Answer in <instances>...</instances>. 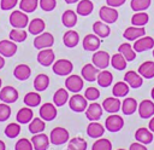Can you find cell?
I'll return each mask as SVG.
<instances>
[{
    "label": "cell",
    "instance_id": "59",
    "mask_svg": "<svg viewBox=\"0 0 154 150\" xmlns=\"http://www.w3.org/2000/svg\"><path fill=\"white\" fill-rule=\"evenodd\" d=\"M66 4H75V2H77V1H79V0H64Z\"/></svg>",
    "mask_w": 154,
    "mask_h": 150
},
{
    "label": "cell",
    "instance_id": "50",
    "mask_svg": "<svg viewBox=\"0 0 154 150\" xmlns=\"http://www.w3.org/2000/svg\"><path fill=\"white\" fill-rule=\"evenodd\" d=\"M11 116V106L7 103H0V122H5Z\"/></svg>",
    "mask_w": 154,
    "mask_h": 150
},
{
    "label": "cell",
    "instance_id": "1",
    "mask_svg": "<svg viewBox=\"0 0 154 150\" xmlns=\"http://www.w3.org/2000/svg\"><path fill=\"white\" fill-rule=\"evenodd\" d=\"M8 22L13 28L24 29L29 24V17H28V15L25 12H23L20 10H14L13 12H11Z\"/></svg>",
    "mask_w": 154,
    "mask_h": 150
},
{
    "label": "cell",
    "instance_id": "62",
    "mask_svg": "<svg viewBox=\"0 0 154 150\" xmlns=\"http://www.w3.org/2000/svg\"><path fill=\"white\" fill-rule=\"evenodd\" d=\"M153 57H154V47H153Z\"/></svg>",
    "mask_w": 154,
    "mask_h": 150
},
{
    "label": "cell",
    "instance_id": "7",
    "mask_svg": "<svg viewBox=\"0 0 154 150\" xmlns=\"http://www.w3.org/2000/svg\"><path fill=\"white\" fill-rule=\"evenodd\" d=\"M124 126V120L120 115H117V114H111L106 121H105V128L108 131V132H119Z\"/></svg>",
    "mask_w": 154,
    "mask_h": 150
},
{
    "label": "cell",
    "instance_id": "3",
    "mask_svg": "<svg viewBox=\"0 0 154 150\" xmlns=\"http://www.w3.org/2000/svg\"><path fill=\"white\" fill-rule=\"evenodd\" d=\"M69 139H70L69 131L66 128H64V127H54L51 131L49 140L54 145H63L66 142H69Z\"/></svg>",
    "mask_w": 154,
    "mask_h": 150
},
{
    "label": "cell",
    "instance_id": "47",
    "mask_svg": "<svg viewBox=\"0 0 154 150\" xmlns=\"http://www.w3.org/2000/svg\"><path fill=\"white\" fill-rule=\"evenodd\" d=\"M152 0H131L130 6L135 12H140V11H144L150 6Z\"/></svg>",
    "mask_w": 154,
    "mask_h": 150
},
{
    "label": "cell",
    "instance_id": "43",
    "mask_svg": "<svg viewBox=\"0 0 154 150\" xmlns=\"http://www.w3.org/2000/svg\"><path fill=\"white\" fill-rule=\"evenodd\" d=\"M149 21V16L146 12H136L132 17H131V24L135 27H144Z\"/></svg>",
    "mask_w": 154,
    "mask_h": 150
},
{
    "label": "cell",
    "instance_id": "60",
    "mask_svg": "<svg viewBox=\"0 0 154 150\" xmlns=\"http://www.w3.org/2000/svg\"><path fill=\"white\" fill-rule=\"evenodd\" d=\"M150 96H152V98H153V100H154V87H153L152 91H150Z\"/></svg>",
    "mask_w": 154,
    "mask_h": 150
},
{
    "label": "cell",
    "instance_id": "35",
    "mask_svg": "<svg viewBox=\"0 0 154 150\" xmlns=\"http://www.w3.org/2000/svg\"><path fill=\"white\" fill-rule=\"evenodd\" d=\"M29 132L31 134H37L45 131L46 128V122L45 120H42L41 117H34L30 122H29Z\"/></svg>",
    "mask_w": 154,
    "mask_h": 150
},
{
    "label": "cell",
    "instance_id": "57",
    "mask_svg": "<svg viewBox=\"0 0 154 150\" xmlns=\"http://www.w3.org/2000/svg\"><path fill=\"white\" fill-rule=\"evenodd\" d=\"M4 65H5V57H2L0 54V70L4 68Z\"/></svg>",
    "mask_w": 154,
    "mask_h": 150
},
{
    "label": "cell",
    "instance_id": "17",
    "mask_svg": "<svg viewBox=\"0 0 154 150\" xmlns=\"http://www.w3.org/2000/svg\"><path fill=\"white\" fill-rule=\"evenodd\" d=\"M103 112L102 105H100L99 103H90L87 109H85V116L89 121H97L101 119Z\"/></svg>",
    "mask_w": 154,
    "mask_h": 150
},
{
    "label": "cell",
    "instance_id": "10",
    "mask_svg": "<svg viewBox=\"0 0 154 150\" xmlns=\"http://www.w3.org/2000/svg\"><path fill=\"white\" fill-rule=\"evenodd\" d=\"M99 16H100L102 22H105L107 24H111V23H114L118 19V11L114 7H111V6L107 5V6H102L100 8Z\"/></svg>",
    "mask_w": 154,
    "mask_h": 150
},
{
    "label": "cell",
    "instance_id": "37",
    "mask_svg": "<svg viewBox=\"0 0 154 150\" xmlns=\"http://www.w3.org/2000/svg\"><path fill=\"white\" fill-rule=\"evenodd\" d=\"M61 22L66 28H72L77 23V13L72 10H66L61 16Z\"/></svg>",
    "mask_w": 154,
    "mask_h": 150
},
{
    "label": "cell",
    "instance_id": "26",
    "mask_svg": "<svg viewBox=\"0 0 154 150\" xmlns=\"http://www.w3.org/2000/svg\"><path fill=\"white\" fill-rule=\"evenodd\" d=\"M137 73L144 77V79H153L154 77V62L153 60H147V62H143L138 69H137Z\"/></svg>",
    "mask_w": 154,
    "mask_h": 150
},
{
    "label": "cell",
    "instance_id": "46",
    "mask_svg": "<svg viewBox=\"0 0 154 150\" xmlns=\"http://www.w3.org/2000/svg\"><path fill=\"white\" fill-rule=\"evenodd\" d=\"M19 133H20V125L18 122H11L5 127V135L10 139L18 137Z\"/></svg>",
    "mask_w": 154,
    "mask_h": 150
},
{
    "label": "cell",
    "instance_id": "33",
    "mask_svg": "<svg viewBox=\"0 0 154 150\" xmlns=\"http://www.w3.org/2000/svg\"><path fill=\"white\" fill-rule=\"evenodd\" d=\"M137 108H138V105H137L136 99L131 98V97H128L122 102V108L120 109L125 115H132L137 110Z\"/></svg>",
    "mask_w": 154,
    "mask_h": 150
},
{
    "label": "cell",
    "instance_id": "48",
    "mask_svg": "<svg viewBox=\"0 0 154 150\" xmlns=\"http://www.w3.org/2000/svg\"><path fill=\"white\" fill-rule=\"evenodd\" d=\"M91 150H112V143L106 138H99L94 142Z\"/></svg>",
    "mask_w": 154,
    "mask_h": 150
},
{
    "label": "cell",
    "instance_id": "12",
    "mask_svg": "<svg viewBox=\"0 0 154 150\" xmlns=\"http://www.w3.org/2000/svg\"><path fill=\"white\" fill-rule=\"evenodd\" d=\"M34 146V150H47L49 148L51 140L48 138L47 134L45 133H37V134H32V138L30 139Z\"/></svg>",
    "mask_w": 154,
    "mask_h": 150
},
{
    "label": "cell",
    "instance_id": "52",
    "mask_svg": "<svg viewBox=\"0 0 154 150\" xmlns=\"http://www.w3.org/2000/svg\"><path fill=\"white\" fill-rule=\"evenodd\" d=\"M38 5L42 11L45 12H51L57 6V0H38Z\"/></svg>",
    "mask_w": 154,
    "mask_h": 150
},
{
    "label": "cell",
    "instance_id": "24",
    "mask_svg": "<svg viewBox=\"0 0 154 150\" xmlns=\"http://www.w3.org/2000/svg\"><path fill=\"white\" fill-rule=\"evenodd\" d=\"M81 74H82L83 80H87V81H89V82H93V81L96 80V76H97V74H99V70H97V68H96L93 63H91V64L88 63V64H85V65L82 68Z\"/></svg>",
    "mask_w": 154,
    "mask_h": 150
},
{
    "label": "cell",
    "instance_id": "34",
    "mask_svg": "<svg viewBox=\"0 0 154 150\" xmlns=\"http://www.w3.org/2000/svg\"><path fill=\"white\" fill-rule=\"evenodd\" d=\"M118 52L122 53L124 56V58L128 60V62H131L136 58V52L134 50V47L129 44V42H124L122 45H119L118 47Z\"/></svg>",
    "mask_w": 154,
    "mask_h": 150
},
{
    "label": "cell",
    "instance_id": "18",
    "mask_svg": "<svg viewBox=\"0 0 154 150\" xmlns=\"http://www.w3.org/2000/svg\"><path fill=\"white\" fill-rule=\"evenodd\" d=\"M144 35H146L144 27H135V25H131V27L126 28L123 33V36L129 41H135V40L140 39Z\"/></svg>",
    "mask_w": 154,
    "mask_h": 150
},
{
    "label": "cell",
    "instance_id": "15",
    "mask_svg": "<svg viewBox=\"0 0 154 150\" xmlns=\"http://www.w3.org/2000/svg\"><path fill=\"white\" fill-rule=\"evenodd\" d=\"M83 48L85 51H90V52H95L99 50L100 45H101V40L97 35L95 34H88L84 36L83 39Z\"/></svg>",
    "mask_w": 154,
    "mask_h": 150
},
{
    "label": "cell",
    "instance_id": "19",
    "mask_svg": "<svg viewBox=\"0 0 154 150\" xmlns=\"http://www.w3.org/2000/svg\"><path fill=\"white\" fill-rule=\"evenodd\" d=\"M17 45L12 40H1L0 41V54L5 58H10L16 54L17 52Z\"/></svg>",
    "mask_w": 154,
    "mask_h": 150
},
{
    "label": "cell",
    "instance_id": "63",
    "mask_svg": "<svg viewBox=\"0 0 154 150\" xmlns=\"http://www.w3.org/2000/svg\"><path fill=\"white\" fill-rule=\"evenodd\" d=\"M117 150H125V149H117Z\"/></svg>",
    "mask_w": 154,
    "mask_h": 150
},
{
    "label": "cell",
    "instance_id": "5",
    "mask_svg": "<svg viewBox=\"0 0 154 150\" xmlns=\"http://www.w3.org/2000/svg\"><path fill=\"white\" fill-rule=\"evenodd\" d=\"M69 106L75 112H82V111H85L88 103L84 96L79 93H75L71 98H69Z\"/></svg>",
    "mask_w": 154,
    "mask_h": 150
},
{
    "label": "cell",
    "instance_id": "29",
    "mask_svg": "<svg viewBox=\"0 0 154 150\" xmlns=\"http://www.w3.org/2000/svg\"><path fill=\"white\" fill-rule=\"evenodd\" d=\"M45 28H46V23L41 18H34L28 24V31L32 35H38V34L43 33Z\"/></svg>",
    "mask_w": 154,
    "mask_h": 150
},
{
    "label": "cell",
    "instance_id": "49",
    "mask_svg": "<svg viewBox=\"0 0 154 150\" xmlns=\"http://www.w3.org/2000/svg\"><path fill=\"white\" fill-rule=\"evenodd\" d=\"M14 150H34V146H32L31 140L26 138H20L18 142H16Z\"/></svg>",
    "mask_w": 154,
    "mask_h": 150
},
{
    "label": "cell",
    "instance_id": "32",
    "mask_svg": "<svg viewBox=\"0 0 154 150\" xmlns=\"http://www.w3.org/2000/svg\"><path fill=\"white\" fill-rule=\"evenodd\" d=\"M69 100V92L66 88H58L53 96V103L55 106H63Z\"/></svg>",
    "mask_w": 154,
    "mask_h": 150
},
{
    "label": "cell",
    "instance_id": "31",
    "mask_svg": "<svg viewBox=\"0 0 154 150\" xmlns=\"http://www.w3.org/2000/svg\"><path fill=\"white\" fill-rule=\"evenodd\" d=\"M49 86V77L46 74H38L36 75V77L34 79V88L37 92H42L46 91Z\"/></svg>",
    "mask_w": 154,
    "mask_h": 150
},
{
    "label": "cell",
    "instance_id": "40",
    "mask_svg": "<svg viewBox=\"0 0 154 150\" xmlns=\"http://www.w3.org/2000/svg\"><path fill=\"white\" fill-rule=\"evenodd\" d=\"M88 143L82 137H75L69 140L66 150H87Z\"/></svg>",
    "mask_w": 154,
    "mask_h": 150
},
{
    "label": "cell",
    "instance_id": "9",
    "mask_svg": "<svg viewBox=\"0 0 154 150\" xmlns=\"http://www.w3.org/2000/svg\"><path fill=\"white\" fill-rule=\"evenodd\" d=\"M38 114H40V117L45 121H53L57 115H58V111H57V106L54 105V103H45L40 106V110H38Z\"/></svg>",
    "mask_w": 154,
    "mask_h": 150
},
{
    "label": "cell",
    "instance_id": "6",
    "mask_svg": "<svg viewBox=\"0 0 154 150\" xmlns=\"http://www.w3.org/2000/svg\"><path fill=\"white\" fill-rule=\"evenodd\" d=\"M91 62L97 69H106L111 64L109 53L106 51H95L91 57Z\"/></svg>",
    "mask_w": 154,
    "mask_h": 150
},
{
    "label": "cell",
    "instance_id": "11",
    "mask_svg": "<svg viewBox=\"0 0 154 150\" xmlns=\"http://www.w3.org/2000/svg\"><path fill=\"white\" fill-rule=\"evenodd\" d=\"M19 94H18V91L12 87V86H5V87H1L0 90V100L4 102V103H14L17 99H18Z\"/></svg>",
    "mask_w": 154,
    "mask_h": 150
},
{
    "label": "cell",
    "instance_id": "22",
    "mask_svg": "<svg viewBox=\"0 0 154 150\" xmlns=\"http://www.w3.org/2000/svg\"><path fill=\"white\" fill-rule=\"evenodd\" d=\"M105 126L96 122V121H90V123L87 126V134L90 137V138H94V139H99L105 133Z\"/></svg>",
    "mask_w": 154,
    "mask_h": 150
},
{
    "label": "cell",
    "instance_id": "36",
    "mask_svg": "<svg viewBox=\"0 0 154 150\" xmlns=\"http://www.w3.org/2000/svg\"><path fill=\"white\" fill-rule=\"evenodd\" d=\"M94 10V4L90 0H79L77 4V15L79 16H89Z\"/></svg>",
    "mask_w": 154,
    "mask_h": 150
},
{
    "label": "cell",
    "instance_id": "45",
    "mask_svg": "<svg viewBox=\"0 0 154 150\" xmlns=\"http://www.w3.org/2000/svg\"><path fill=\"white\" fill-rule=\"evenodd\" d=\"M38 6V0H20L19 1V8L20 11L25 13L34 12Z\"/></svg>",
    "mask_w": 154,
    "mask_h": 150
},
{
    "label": "cell",
    "instance_id": "13",
    "mask_svg": "<svg viewBox=\"0 0 154 150\" xmlns=\"http://www.w3.org/2000/svg\"><path fill=\"white\" fill-rule=\"evenodd\" d=\"M135 52H144L148 50H152L154 47V39L152 36H142L137 40H135V44L132 45Z\"/></svg>",
    "mask_w": 154,
    "mask_h": 150
},
{
    "label": "cell",
    "instance_id": "58",
    "mask_svg": "<svg viewBox=\"0 0 154 150\" xmlns=\"http://www.w3.org/2000/svg\"><path fill=\"white\" fill-rule=\"evenodd\" d=\"M0 150H6V145H5V142L0 140Z\"/></svg>",
    "mask_w": 154,
    "mask_h": 150
},
{
    "label": "cell",
    "instance_id": "28",
    "mask_svg": "<svg viewBox=\"0 0 154 150\" xmlns=\"http://www.w3.org/2000/svg\"><path fill=\"white\" fill-rule=\"evenodd\" d=\"M79 41V35L76 30H67L64 35H63V42L66 47L69 48H73L77 46Z\"/></svg>",
    "mask_w": 154,
    "mask_h": 150
},
{
    "label": "cell",
    "instance_id": "53",
    "mask_svg": "<svg viewBox=\"0 0 154 150\" xmlns=\"http://www.w3.org/2000/svg\"><path fill=\"white\" fill-rule=\"evenodd\" d=\"M18 4V0H1L0 1V8L2 11H10Z\"/></svg>",
    "mask_w": 154,
    "mask_h": 150
},
{
    "label": "cell",
    "instance_id": "23",
    "mask_svg": "<svg viewBox=\"0 0 154 150\" xmlns=\"http://www.w3.org/2000/svg\"><path fill=\"white\" fill-rule=\"evenodd\" d=\"M135 139L142 144H149L153 142V132L149 128L146 127H140L135 132Z\"/></svg>",
    "mask_w": 154,
    "mask_h": 150
},
{
    "label": "cell",
    "instance_id": "14",
    "mask_svg": "<svg viewBox=\"0 0 154 150\" xmlns=\"http://www.w3.org/2000/svg\"><path fill=\"white\" fill-rule=\"evenodd\" d=\"M37 62L43 67H49L55 62V54L52 48L40 50L37 53Z\"/></svg>",
    "mask_w": 154,
    "mask_h": 150
},
{
    "label": "cell",
    "instance_id": "39",
    "mask_svg": "<svg viewBox=\"0 0 154 150\" xmlns=\"http://www.w3.org/2000/svg\"><path fill=\"white\" fill-rule=\"evenodd\" d=\"M24 104L29 108H35V106H38L40 103H41V96L40 93L36 92H28L25 96H24V99H23Z\"/></svg>",
    "mask_w": 154,
    "mask_h": 150
},
{
    "label": "cell",
    "instance_id": "54",
    "mask_svg": "<svg viewBox=\"0 0 154 150\" xmlns=\"http://www.w3.org/2000/svg\"><path fill=\"white\" fill-rule=\"evenodd\" d=\"M129 150H148V149L146 148L144 144H142V143H140V142H135V143H132V144L130 145Z\"/></svg>",
    "mask_w": 154,
    "mask_h": 150
},
{
    "label": "cell",
    "instance_id": "27",
    "mask_svg": "<svg viewBox=\"0 0 154 150\" xmlns=\"http://www.w3.org/2000/svg\"><path fill=\"white\" fill-rule=\"evenodd\" d=\"M93 31L100 39H103V38H107L111 34V28L108 27L107 23H105L102 21H97L93 24Z\"/></svg>",
    "mask_w": 154,
    "mask_h": 150
},
{
    "label": "cell",
    "instance_id": "25",
    "mask_svg": "<svg viewBox=\"0 0 154 150\" xmlns=\"http://www.w3.org/2000/svg\"><path fill=\"white\" fill-rule=\"evenodd\" d=\"M31 69L28 64H18L13 70V76L19 81H25L30 77Z\"/></svg>",
    "mask_w": 154,
    "mask_h": 150
},
{
    "label": "cell",
    "instance_id": "38",
    "mask_svg": "<svg viewBox=\"0 0 154 150\" xmlns=\"http://www.w3.org/2000/svg\"><path fill=\"white\" fill-rule=\"evenodd\" d=\"M96 81L99 83V86L101 87H108L111 86L112 81H113V75L111 71L108 70H102V71H99L97 76H96Z\"/></svg>",
    "mask_w": 154,
    "mask_h": 150
},
{
    "label": "cell",
    "instance_id": "8",
    "mask_svg": "<svg viewBox=\"0 0 154 150\" xmlns=\"http://www.w3.org/2000/svg\"><path fill=\"white\" fill-rule=\"evenodd\" d=\"M83 77L78 76V75H67L66 80H65V87L67 91L73 92V93H78L82 88H83Z\"/></svg>",
    "mask_w": 154,
    "mask_h": 150
},
{
    "label": "cell",
    "instance_id": "2",
    "mask_svg": "<svg viewBox=\"0 0 154 150\" xmlns=\"http://www.w3.org/2000/svg\"><path fill=\"white\" fill-rule=\"evenodd\" d=\"M52 70L54 74L59 76H67L72 73L73 70V64L69 59H58L52 64Z\"/></svg>",
    "mask_w": 154,
    "mask_h": 150
},
{
    "label": "cell",
    "instance_id": "42",
    "mask_svg": "<svg viewBox=\"0 0 154 150\" xmlns=\"http://www.w3.org/2000/svg\"><path fill=\"white\" fill-rule=\"evenodd\" d=\"M111 64L116 70H124L128 65V60L124 58L122 53H116L111 57Z\"/></svg>",
    "mask_w": 154,
    "mask_h": 150
},
{
    "label": "cell",
    "instance_id": "61",
    "mask_svg": "<svg viewBox=\"0 0 154 150\" xmlns=\"http://www.w3.org/2000/svg\"><path fill=\"white\" fill-rule=\"evenodd\" d=\"M1 86H2V81H1V79H0V90H1Z\"/></svg>",
    "mask_w": 154,
    "mask_h": 150
},
{
    "label": "cell",
    "instance_id": "56",
    "mask_svg": "<svg viewBox=\"0 0 154 150\" xmlns=\"http://www.w3.org/2000/svg\"><path fill=\"white\" fill-rule=\"evenodd\" d=\"M148 128L154 133V116H152V119L149 120V122H148Z\"/></svg>",
    "mask_w": 154,
    "mask_h": 150
},
{
    "label": "cell",
    "instance_id": "30",
    "mask_svg": "<svg viewBox=\"0 0 154 150\" xmlns=\"http://www.w3.org/2000/svg\"><path fill=\"white\" fill-rule=\"evenodd\" d=\"M34 119V112L29 106L20 108L16 115V120L18 123H29Z\"/></svg>",
    "mask_w": 154,
    "mask_h": 150
},
{
    "label": "cell",
    "instance_id": "41",
    "mask_svg": "<svg viewBox=\"0 0 154 150\" xmlns=\"http://www.w3.org/2000/svg\"><path fill=\"white\" fill-rule=\"evenodd\" d=\"M130 91V86L125 82V81H119L117 82L113 88H112V93L114 97L117 98H120V97H125Z\"/></svg>",
    "mask_w": 154,
    "mask_h": 150
},
{
    "label": "cell",
    "instance_id": "51",
    "mask_svg": "<svg viewBox=\"0 0 154 150\" xmlns=\"http://www.w3.org/2000/svg\"><path fill=\"white\" fill-rule=\"evenodd\" d=\"M84 97H85L87 100L95 102L100 97V91L96 87H88L85 90V92H84Z\"/></svg>",
    "mask_w": 154,
    "mask_h": 150
},
{
    "label": "cell",
    "instance_id": "20",
    "mask_svg": "<svg viewBox=\"0 0 154 150\" xmlns=\"http://www.w3.org/2000/svg\"><path fill=\"white\" fill-rule=\"evenodd\" d=\"M124 81L131 88H140L142 86V83H143V77L138 73H136L134 70H129L124 75Z\"/></svg>",
    "mask_w": 154,
    "mask_h": 150
},
{
    "label": "cell",
    "instance_id": "44",
    "mask_svg": "<svg viewBox=\"0 0 154 150\" xmlns=\"http://www.w3.org/2000/svg\"><path fill=\"white\" fill-rule=\"evenodd\" d=\"M8 36H10V40H12V41H14V42L17 44V42H23V41H25L26 38H28V33H26L24 29L13 28V29L10 31Z\"/></svg>",
    "mask_w": 154,
    "mask_h": 150
},
{
    "label": "cell",
    "instance_id": "55",
    "mask_svg": "<svg viewBox=\"0 0 154 150\" xmlns=\"http://www.w3.org/2000/svg\"><path fill=\"white\" fill-rule=\"evenodd\" d=\"M126 0H106V4L108 5V6H111V7H119V6H122L124 2H125Z\"/></svg>",
    "mask_w": 154,
    "mask_h": 150
},
{
    "label": "cell",
    "instance_id": "21",
    "mask_svg": "<svg viewBox=\"0 0 154 150\" xmlns=\"http://www.w3.org/2000/svg\"><path fill=\"white\" fill-rule=\"evenodd\" d=\"M102 109L106 111V112H109V114H116L122 108V102L117 98V97H108L106 98L103 102H102Z\"/></svg>",
    "mask_w": 154,
    "mask_h": 150
},
{
    "label": "cell",
    "instance_id": "4",
    "mask_svg": "<svg viewBox=\"0 0 154 150\" xmlns=\"http://www.w3.org/2000/svg\"><path fill=\"white\" fill-rule=\"evenodd\" d=\"M54 44V36L48 33V31H43L38 35H36V38L34 39V47L36 50H43V48H51Z\"/></svg>",
    "mask_w": 154,
    "mask_h": 150
},
{
    "label": "cell",
    "instance_id": "16",
    "mask_svg": "<svg viewBox=\"0 0 154 150\" xmlns=\"http://www.w3.org/2000/svg\"><path fill=\"white\" fill-rule=\"evenodd\" d=\"M138 115L141 119H150L154 116V103L149 99H143L138 104Z\"/></svg>",
    "mask_w": 154,
    "mask_h": 150
}]
</instances>
